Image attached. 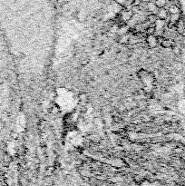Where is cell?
<instances>
[{
	"mask_svg": "<svg viewBox=\"0 0 185 186\" xmlns=\"http://www.w3.org/2000/svg\"><path fill=\"white\" fill-rule=\"evenodd\" d=\"M160 37H157L155 35H150L147 36L146 37V43L148 44V45L150 47H155L160 44Z\"/></svg>",
	"mask_w": 185,
	"mask_h": 186,
	"instance_id": "obj_1",
	"label": "cell"
},
{
	"mask_svg": "<svg viewBox=\"0 0 185 186\" xmlns=\"http://www.w3.org/2000/svg\"><path fill=\"white\" fill-rule=\"evenodd\" d=\"M175 28L178 32V34H180L181 36L185 37V21L183 18H181L175 25Z\"/></svg>",
	"mask_w": 185,
	"mask_h": 186,
	"instance_id": "obj_2",
	"label": "cell"
},
{
	"mask_svg": "<svg viewBox=\"0 0 185 186\" xmlns=\"http://www.w3.org/2000/svg\"><path fill=\"white\" fill-rule=\"evenodd\" d=\"M160 45L164 48H172L173 45V42H172V40L169 39V38H162L160 41Z\"/></svg>",
	"mask_w": 185,
	"mask_h": 186,
	"instance_id": "obj_3",
	"label": "cell"
},
{
	"mask_svg": "<svg viewBox=\"0 0 185 186\" xmlns=\"http://www.w3.org/2000/svg\"><path fill=\"white\" fill-rule=\"evenodd\" d=\"M157 15H158L159 18H160V20H162V21H163V20L167 17V11H166L165 9L161 8V9H160L158 11Z\"/></svg>",
	"mask_w": 185,
	"mask_h": 186,
	"instance_id": "obj_4",
	"label": "cell"
}]
</instances>
